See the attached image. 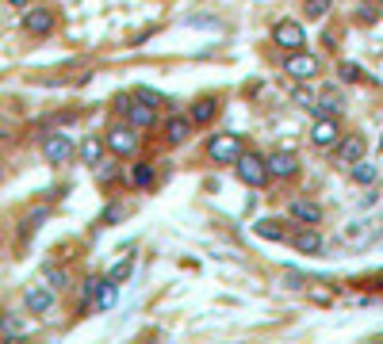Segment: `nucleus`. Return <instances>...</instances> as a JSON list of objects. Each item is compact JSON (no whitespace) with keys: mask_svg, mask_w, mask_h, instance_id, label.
Returning <instances> with one entry per match:
<instances>
[{"mask_svg":"<svg viewBox=\"0 0 383 344\" xmlns=\"http://www.w3.org/2000/svg\"><path fill=\"white\" fill-rule=\"evenodd\" d=\"M341 126H338V119L333 115H319L314 119V126H311V146L314 150H338V142H341Z\"/></svg>","mask_w":383,"mask_h":344,"instance_id":"f257e3e1","label":"nucleus"},{"mask_svg":"<svg viewBox=\"0 0 383 344\" xmlns=\"http://www.w3.org/2000/svg\"><path fill=\"white\" fill-rule=\"evenodd\" d=\"M234 172H238L241 184H249V188H261V184L268 180V165H265V157H257V153H241L234 161Z\"/></svg>","mask_w":383,"mask_h":344,"instance_id":"f03ea898","label":"nucleus"},{"mask_svg":"<svg viewBox=\"0 0 383 344\" xmlns=\"http://www.w3.org/2000/svg\"><path fill=\"white\" fill-rule=\"evenodd\" d=\"M119 111H123L127 126H135V130H149L157 123L154 104H142V96H138V100H119Z\"/></svg>","mask_w":383,"mask_h":344,"instance_id":"7ed1b4c3","label":"nucleus"},{"mask_svg":"<svg viewBox=\"0 0 383 344\" xmlns=\"http://www.w3.org/2000/svg\"><path fill=\"white\" fill-rule=\"evenodd\" d=\"M241 153H246V150H241L238 134H215L207 142V157H211V161H219V165H234Z\"/></svg>","mask_w":383,"mask_h":344,"instance_id":"20e7f679","label":"nucleus"},{"mask_svg":"<svg viewBox=\"0 0 383 344\" xmlns=\"http://www.w3.org/2000/svg\"><path fill=\"white\" fill-rule=\"evenodd\" d=\"M284 73L292 81H299V85H303V81H311L314 73H319V58H314V54H307V50H295L292 58L284 61Z\"/></svg>","mask_w":383,"mask_h":344,"instance_id":"39448f33","label":"nucleus"},{"mask_svg":"<svg viewBox=\"0 0 383 344\" xmlns=\"http://www.w3.org/2000/svg\"><path fill=\"white\" fill-rule=\"evenodd\" d=\"M273 42L276 46H284V50H303V42H307V35H303V27H299L295 20H280L273 27Z\"/></svg>","mask_w":383,"mask_h":344,"instance_id":"423d86ee","label":"nucleus"},{"mask_svg":"<svg viewBox=\"0 0 383 344\" xmlns=\"http://www.w3.org/2000/svg\"><path fill=\"white\" fill-rule=\"evenodd\" d=\"M104 146L111 153H119V157H130L138 150V134H135V126H111L108 130V138H104Z\"/></svg>","mask_w":383,"mask_h":344,"instance_id":"0eeeda50","label":"nucleus"},{"mask_svg":"<svg viewBox=\"0 0 383 344\" xmlns=\"http://www.w3.org/2000/svg\"><path fill=\"white\" fill-rule=\"evenodd\" d=\"M73 150H77V146H73L69 134H50V138L42 142V157H46L50 165H65V161L73 157Z\"/></svg>","mask_w":383,"mask_h":344,"instance_id":"6e6552de","label":"nucleus"},{"mask_svg":"<svg viewBox=\"0 0 383 344\" xmlns=\"http://www.w3.org/2000/svg\"><path fill=\"white\" fill-rule=\"evenodd\" d=\"M23 306H27L31 314H50V306H54V287H50V283L27 287V291H23Z\"/></svg>","mask_w":383,"mask_h":344,"instance_id":"1a4fd4ad","label":"nucleus"},{"mask_svg":"<svg viewBox=\"0 0 383 344\" xmlns=\"http://www.w3.org/2000/svg\"><path fill=\"white\" fill-rule=\"evenodd\" d=\"M265 165H268V176H276V180H292L299 172V157L292 150H276Z\"/></svg>","mask_w":383,"mask_h":344,"instance_id":"9d476101","label":"nucleus"},{"mask_svg":"<svg viewBox=\"0 0 383 344\" xmlns=\"http://www.w3.org/2000/svg\"><path fill=\"white\" fill-rule=\"evenodd\" d=\"M23 31L27 35H50L54 31V12L50 8H31V12H23Z\"/></svg>","mask_w":383,"mask_h":344,"instance_id":"9b49d317","label":"nucleus"},{"mask_svg":"<svg viewBox=\"0 0 383 344\" xmlns=\"http://www.w3.org/2000/svg\"><path fill=\"white\" fill-rule=\"evenodd\" d=\"M292 245L299 249V253L314 256V253H322V249H326V241H322V234L314 226H307V230H299V234L292 237Z\"/></svg>","mask_w":383,"mask_h":344,"instance_id":"f8f14e48","label":"nucleus"},{"mask_svg":"<svg viewBox=\"0 0 383 344\" xmlns=\"http://www.w3.org/2000/svg\"><path fill=\"white\" fill-rule=\"evenodd\" d=\"M292 218L303 222V226H319V222H322V207H319V203H311V199H295L292 203Z\"/></svg>","mask_w":383,"mask_h":344,"instance_id":"ddd939ff","label":"nucleus"},{"mask_svg":"<svg viewBox=\"0 0 383 344\" xmlns=\"http://www.w3.org/2000/svg\"><path fill=\"white\" fill-rule=\"evenodd\" d=\"M219 115V104H215L211 96H203V100H195L192 111H188V119H192V126H207L211 119Z\"/></svg>","mask_w":383,"mask_h":344,"instance_id":"4468645a","label":"nucleus"},{"mask_svg":"<svg viewBox=\"0 0 383 344\" xmlns=\"http://www.w3.org/2000/svg\"><path fill=\"white\" fill-rule=\"evenodd\" d=\"M188 134H192V119H184V115H173L169 123H165V138H169L173 146L188 142Z\"/></svg>","mask_w":383,"mask_h":344,"instance_id":"2eb2a0df","label":"nucleus"},{"mask_svg":"<svg viewBox=\"0 0 383 344\" xmlns=\"http://www.w3.org/2000/svg\"><path fill=\"white\" fill-rule=\"evenodd\" d=\"M338 150H341V161H360V157H364V138H360V134L341 138Z\"/></svg>","mask_w":383,"mask_h":344,"instance_id":"dca6fc26","label":"nucleus"},{"mask_svg":"<svg viewBox=\"0 0 383 344\" xmlns=\"http://www.w3.org/2000/svg\"><path fill=\"white\" fill-rule=\"evenodd\" d=\"M81 161H85V165L104 161V138H85V142H81Z\"/></svg>","mask_w":383,"mask_h":344,"instance_id":"f3484780","label":"nucleus"},{"mask_svg":"<svg viewBox=\"0 0 383 344\" xmlns=\"http://www.w3.org/2000/svg\"><path fill=\"white\" fill-rule=\"evenodd\" d=\"M253 234L257 237H265V241H284L287 234H284V226H280L276 218H261L257 226H253Z\"/></svg>","mask_w":383,"mask_h":344,"instance_id":"a211bd4d","label":"nucleus"},{"mask_svg":"<svg viewBox=\"0 0 383 344\" xmlns=\"http://www.w3.org/2000/svg\"><path fill=\"white\" fill-rule=\"evenodd\" d=\"M154 180H157V172H154V165H135V169H130V184H135V188H154Z\"/></svg>","mask_w":383,"mask_h":344,"instance_id":"6ab92c4d","label":"nucleus"},{"mask_svg":"<svg viewBox=\"0 0 383 344\" xmlns=\"http://www.w3.org/2000/svg\"><path fill=\"white\" fill-rule=\"evenodd\" d=\"M115 287H119V283H111V280L100 283V295H96V306H100V310H111V306H115V299H119Z\"/></svg>","mask_w":383,"mask_h":344,"instance_id":"aec40b11","label":"nucleus"},{"mask_svg":"<svg viewBox=\"0 0 383 344\" xmlns=\"http://www.w3.org/2000/svg\"><path fill=\"white\" fill-rule=\"evenodd\" d=\"M376 176H379L376 165H368V161H357V165H353V180H357V184H376Z\"/></svg>","mask_w":383,"mask_h":344,"instance_id":"412c9836","label":"nucleus"},{"mask_svg":"<svg viewBox=\"0 0 383 344\" xmlns=\"http://www.w3.org/2000/svg\"><path fill=\"white\" fill-rule=\"evenodd\" d=\"M311 20H322L326 12H330V0H307V8H303Z\"/></svg>","mask_w":383,"mask_h":344,"instance_id":"4be33fe9","label":"nucleus"},{"mask_svg":"<svg viewBox=\"0 0 383 344\" xmlns=\"http://www.w3.org/2000/svg\"><path fill=\"white\" fill-rule=\"evenodd\" d=\"M338 107H341L338 96H322L319 104H314V111H319V115H338Z\"/></svg>","mask_w":383,"mask_h":344,"instance_id":"5701e85b","label":"nucleus"},{"mask_svg":"<svg viewBox=\"0 0 383 344\" xmlns=\"http://www.w3.org/2000/svg\"><path fill=\"white\" fill-rule=\"evenodd\" d=\"M292 100H295V107H314L311 88H303V85H295V88H292Z\"/></svg>","mask_w":383,"mask_h":344,"instance_id":"b1692460","label":"nucleus"},{"mask_svg":"<svg viewBox=\"0 0 383 344\" xmlns=\"http://www.w3.org/2000/svg\"><path fill=\"white\" fill-rule=\"evenodd\" d=\"M130 268H135V260H130V256H127V260H119V264H115V272H111L108 280H111V283H123L127 275H130Z\"/></svg>","mask_w":383,"mask_h":344,"instance_id":"393cba45","label":"nucleus"},{"mask_svg":"<svg viewBox=\"0 0 383 344\" xmlns=\"http://www.w3.org/2000/svg\"><path fill=\"white\" fill-rule=\"evenodd\" d=\"M65 280H69V275H65L62 268H46V283H50L54 291H58V287H65Z\"/></svg>","mask_w":383,"mask_h":344,"instance_id":"a878e982","label":"nucleus"},{"mask_svg":"<svg viewBox=\"0 0 383 344\" xmlns=\"http://www.w3.org/2000/svg\"><path fill=\"white\" fill-rule=\"evenodd\" d=\"M341 77H345V81H360V65L345 61V65H341Z\"/></svg>","mask_w":383,"mask_h":344,"instance_id":"bb28decb","label":"nucleus"},{"mask_svg":"<svg viewBox=\"0 0 383 344\" xmlns=\"http://www.w3.org/2000/svg\"><path fill=\"white\" fill-rule=\"evenodd\" d=\"M8 4H12V8H27L31 0H8Z\"/></svg>","mask_w":383,"mask_h":344,"instance_id":"cd10ccee","label":"nucleus"},{"mask_svg":"<svg viewBox=\"0 0 383 344\" xmlns=\"http://www.w3.org/2000/svg\"><path fill=\"white\" fill-rule=\"evenodd\" d=\"M4 344H27L23 337H12V340H4Z\"/></svg>","mask_w":383,"mask_h":344,"instance_id":"c85d7f7f","label":"nucleus"},{"mask_svg":"<svg viewBox=\"0 0 383 344\" xmlns=\"http://www.w3.org/2000/svg\"><path fill=\"white\" fill-rule=\"evenodd\" d=\"M0 333H4V314H0Z\"/></svg>","mask_w":383,"mask_h":344,"instance_id":"c756f323","label":"nucleus"},{"mask_svg":"<svg viewBox=\"0 0 383 344\" xmlns=\"http://www.w3.org/2000/svg\"><path fill=\"white\" fill-rule=\"evenodd\" d=\"M379 153H383V134H379Z\"/></svg>","mask_w":383,"mask_h":344,"instance_id":"7c9ffc66","label":"nucleus"}]
</instances>
